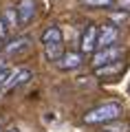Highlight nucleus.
<instances>
[{
  "instance_id": "f8f14e48",
  "label": "nucleus",
  "mask_w": 130,
  "mask_h": 132,
  "mask_svg": "<svg viewBox=\"0 0 130 132\" xmlns=\"http://www.w3.org/2000/svg\"><path fill=\"white\" fill-rule=\"evenodd\" d=\"M82 2L88 7H110L115 0H82Z\"/></svg>"
},
{
  "instance_id": "0eeeda50",
  "label": "nucleus",
  "mask_w": 130,
  "mask_h": 132,
  "mask_svg": "<svg viewBox=\"0 0 130 132\" xmlns=\"http://www.w3.org/2000/svg\"><path fill=\"white\" fill-rule=\"evenodd\" d=\"M24 48H29V38H22V35H20V38H13L5 46V55H9V57L11 55H18V53H22Z\"/></svg>"
},
{
  "instance_id": "9b49d317",
  "label": "nucleus",
  "mask_w": 130,
  "mask_h": 132,
  "mask_svg": "<svg viewBox=\"0 0 130 132\" xmlns=\"http://www.w3.org/2000/svg\"><path fill=\"white\" fill-rule=\"evenodd\" d=\"M2 18H5V22L9 24V29H13L16 24H18V13H16V9H9L5 15H2Z\"/></svg>"
},
{
  "instance_id": "1a4fd4ad",
  "label": "nucleus",
  "mask_w": 130,
  "mask_h": 132,
  "mask_svg": "<svg viewBox=\"0 0 130 132\" xmlns=\"http://www.w3.org/2000/svg\"><path fill=\"white\" fill-rule=\"evenodd\" d=\"M121 73H124V62H121V60L112 62V64H108V66L97 68V75H108V77H119Z\"/></svg>"
},
{
  "instance_id": "7ed1b4c3",
  "label": "nucleus",
  "mask_w": 130,
  "mask_h": 132,
  "mask_svg": "<svg viewBox=\"0 0 130 132\" xmlns=\"http://www.w3.org/2000/svg\"><path fill=\"white\" fill-rule=\"evenodd\" d=\"M117 38H119V29H117V24H104V27H99L97 51H102V48H108V46H115Z\"/></svg>"
},
{
  "instance_id": "f3484780",
  "label": "nucleus",
  "mask_w": 130,
  "mask_h": 132,
  "mask_svg": "<svg viewBox=\"0 0 130 132\" xmlns=\"http://www.w3.org/2000/svg\"><path fill=\"white\" fill-rule=\"evenodd\" d=\"M2 68H5V62H2V60H0V71H2Z\"/></svg>"
},
{
  "instance_id": "f03ea898",
  "label": "nucleus",
  "mask_w": 130,
  "mask_h": 132,
  "mask_svg": "<svg viewBox=\"0 0 130 132\" xmlns=\"http://www.w3.org/2000/svg\"><path fill=\"white\" fill-rule=\"evenodd\" d=\"M121 55H124V48H119V46H108V48H102V51H97V53L93 55V66H95V68L108 66V64H112V62L121 60Z\"/></svg>"
},
{
  "instance_id": "dca6fc26",
  "label": "nucleus",
  "mask_w": 130,
  "mask_h": 132,
  "mask_svg": "<svg viewBox=\"0 0 130 132\" xmlns=\"http://www.w3.org/2000/svg\"><path fill=\"white\" fill-rule=\"evenodd\" d=\"M2 132H20V130H16V128H9V130H2Z\"/></svg>"
},
{
  "instance_id": "2eb2a0df",
  "label": "nucleus",
  "mask_w": 130,
  "mask_h": 132,
  "mask_svg": "<svg viewBox=\"0 0 130 132\" xmlns=\"http://www.w3.org/2000/svg\"><path fill=\"white\" fill-rule=\"evenodd\" d=\"M121 11H130V0H115Z\"/></svg>"
},
{
  "instance_id": "9d476101",
  "label": "nucleus",
  "mask_w": 130,
  "mask_h": 132,
  "mask_svg": "<svg viewBox=\"0 0 130 132\" xmlns=\"http://www.w3.org/2000/svg\"><path fill=\"white\" fill-rule=\"evenodd\" d=\"M49 42H64L60 27H49V29H44V33H42V44H49Z\"/></svg>"
},
{
  "instance_id": "20e7f679",
  "label": "nucleus",
  "mask_w": 130,
  "mask_h": 132,
  "mask_svg": "<svg viewBox=\"0 0 130 132\" xmlns=\"http://www.w3.org/2000/svg\"><path fill=\"white\" fill-rule=\"evenodd\" d=\"M97 38H99V27L88 24L82 33V53H95L97 51Z\"/></svg>"
},
{
  "instance_id": "6e6552de",
  "label": "nucleus",
  "mask_w": 130,
  "mask_h": 132,
  "mask_svg": "<svg viewBox=\"0 0 130 132\" xmlns=\"http://www.w3.org/2000/svg\"><path fill=\"white\" fill-rule=\"evenodd\" d=\"M29 77H31V71H27V68H20V71H16L13 75H11V79L5 84V90H11V88H16V86L24 84V81H29Z\"/></svg>"
},
{
  "instance_id": "423d86ee",
  "label": "nucleus",
  "mask_w": 130,
  "mask_h": 132,
  "mask_svg": "<svg viewBox=\"0 0 130 132\" xmlns=\"http://www.w3.org/2000/svg\"><path fill=\"white\" fill-rule=\"evenodd\" d=\"M82 62H84V55H82V53L68 51V53H64V55H62L55 64L60 66L62 71H75V68H79V66H82Z\"/></svg>"
},
{
  "instance_id": "4468645a",
  "label": "nucleus",
  "mask_w": 130,
  "mask_h": 132,
  "mask_svg": "<svg viewBox=\"0 0 130 132\" xmlns=\"http://www.w3.org/2000/svg\"><path fill=\"white\" fill-rule=\"evenodd\" d=\"M11 75H13V73H11V68H2V71H0V84L5 86L7 81L11 79Z\"/></svg>"
},
{
  "instance_id": "39448f33",
  "label": "nucleus",
  "mask_w": 130,
  "mask_h": 132,
  "mask_svg": "<svg viewBox=\"0 0 130 132\" xmlns=\"http://www.w3.org/2000/svg\"><path fill=\"white\" fill-rule=\"evenodd\" d=\"M35 0H20L18 7H16V13H18V22L20 24H29L33 20V15H35Z\"/></svg>"
},
{
  "instance_id": "ddd939ff",
  "label": "nucleus",
  "mask_w": 130,
  "mask_h": 132,
  "mask_svg": "<svg viewBox=\"0 0 130 132\" xmlns=\"http://www.w3.org/2000/svg\"><path fill=\"white\" fill-rule=\"evenodd\" d=\"M7 35H9V24H7L5 18L0 15V40H7Z\"/></svg>"
},
{
  "instance_id": "6ab92c4d",
  "label": "nucleus",
  "mask_w": 130,
  "mask_h": 132,
  "mask_svg": "<svg viewBox=\"0 0 130 132\" xmlns=\"http://www.w3.org/2000/svg\"><path fill=\"white\" fill-rule=\"evenodd\" d=\"M106 132H110V130H106Z\"/></svg>"
},
{
  "instance_id": "a211bd4d",
  "label": "nucleus",
  "mask_w": 130,
  "mask_h": 132,
  "mask_svg": "<svg viewBox=\"0 0 130 132\" xmlns=\"http://www.w3.org/2000/svg\"><path fill=\"white\" fill-rule=\"evenodd\" d=\"M0 132H2V119H0Z\"/></svg>"
},
{
  "instance_id": "f257e3e1",
  "label": "nucleus",
  "mask_w": 130,
  "mask_h": 132,
  "mask_svg": "<svg viewBox=\"0 0 130 132\" xmlns=\"http://www.w3.org/2000/svg\"><path fill=\"white\" fill-rule=\"evenodd\" d=\"M119 114H121V104L106 101V104L97 106V108L88 110V112L84 114V123H108V121L119 119Z\"/></svg>"
}]
</instances>
